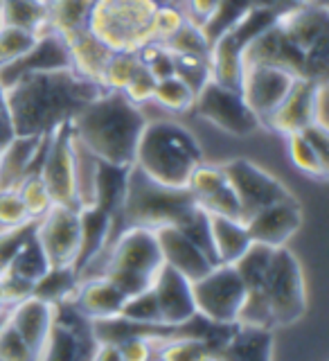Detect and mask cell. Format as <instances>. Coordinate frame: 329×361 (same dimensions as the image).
Returning <instances> with one entry per match:
<instances>
[{
  "instance_id": "ac0fdd59",
  "label": "cell",
  "mask_w": 329,
  "mask_h": 361,
  "mask_svg": "<svg viewBox=\"0 0 329 361\" xmlns=\"http://www.w3.org/2000/svg\"><path fill=\"white\" fill-rule=\"evenodd\" d=\"M68 310V316L59 307L56 312V323L50 332L48 343L43 345L39 361H88L90 350H93V336H90V323L86 330L77 327L79 316L75 310L63 305Z\"/></svg>"
},
{
  "instance_id": "5bb4252c",
  "label": "cell",
  "mask_w": 329,
  "mask_h": 361,
  "mask_svg": "<svg viewBox=\"0 0 329 361\" xmlns=\"http://www.w3.org/2000/svg\"><path fill=\"white\" fill-rule=\"evenodd\" d=\"M244 224L255 244H264L268 248H282L289 244V240L302 226L300 201L296 197H289L278 203H271V206L251 214Z\"/></svg>"
},
{
  "instance_id": "816d5d0a",
  "label": "cell",
  "mask_w": 329,
  "mask_h": 361,
  "mask_svg": "<svg viewBox=\"0 0 329 361\" xmlns=\"http://www.w3.org/2000/svg\"><path fill=\"white\" fill-rule=\"evenodd\" d=\"M88 361H124L120 345L111 343V341H95L93 350H90V359Z\"/></svg>"
},
{
  "instance_id": "f1b7e54d",
  "label": "cell",
  "mask_w": 329,
  "mask_h": 361,
  "mask_svg": "<svg viewBox=\"0 0 329 361\" xmlns=\"http://www.w3.org/2000/svg\"><path fill=\"white\" fill-rule=\"evenodd\" d=\"M158 361H217V355L208 341L199 336L174 332L156 345Z\"/></svg>"
},
{
  "instance_id": "1f68e13d",
  "label": "cell",
  "mask_w": 329,
  "mask_h": 361,
  "mask_svg": "<svg viewBox=\"0 0 329 361\" xmlns=\"http://www.w3.org/2000/svg\"><path fill=\"white\" fill-rule=\"evenodd\" d=\"M79 285V276L73 267H61V269H50L37 285H34V296L48 300L56 307L70 305L75 291Z\"/></svg>"
},
{
  "instance_id": "680465c9",
  "label": "cell",
  "mask_w": 329,
  "mask_h": 361,
  "mask_svg": "<svg viewBox=\"0 0 329 361\" xmlns=\"http://www.w3.org/2000/svg\"><path fill=\"white\" fill-rule=\"evenodd\" d=\"M3 278H5V267L0 264V282H3Z\"/></svg>"
},
{
  "instance_id": "f6af8a7d",
  "label": "cell",
  "mask_w": 329,
  "mask_h": 361,
  "mask_svg": "<svg viewBox=\"0 0 329 361\" xmlns=\"http://www.w3.org/2000/svg\"><path fill=\"white\" fill-rule=\"evenodd\" d=\"M174 75L199 93V90L210 82V63L208 56L194 54H174Z\"/></svg>"
},
{
  "instance_id": "74e56055",
  "label": "cell",
  "mask_w": 329,
  "mask_h": 361,
  "mask_svg": "<svg viewBox=\"0 0 329 361\" xmlns=\"http://www.w3.org/2000/svg\"><path fill=\"white\" fill-rule=\"evenodd\" d=\"M16 192H18L23 206H25L27 217L32 221L41 219L43 214L54 206V201L50 197L48 188H45L43 178L39 176V172H34V174L23 178L20 183H18V188H16Z\"/></svg>"
},
{
  "instance_id": "e0dca14e",
  "label": "cell",
  "mask_w": 329,
  "mask_h": 361,
  "mask_svg": "<svg viewBox=\"0 0 329 361\" xmlns=\"http://www.w3.org/2000/svg\"><path fill=\"white\" fill-rule=\"evenodd\" d=\"M82 217V242H79V255L75 262V271L79 278L90 274V269L101 262V255L106 253L111 240L120 231L118 219L111 212L97 206H88L79 210ZM99 276V269H97Z\"/></svg>"
},
{
  "instance_id": "7402d4cb",
  "label": "cell",
  "mask_w": 329,
  "mask_h": 361,
  "mask_svg": "<svg viewBox=\"0 0 329 361\" xmlns=\"http://www.w3.org/2000/svg\"><path fill=\"white\" fill-rule=\"evenodd\" d=\"M316 84L311 79L298 77L296 84L291 86L287 97L280 102V106L271 113V118L264 122L266 131L282 133L287 138L291 133H300L314 124V93Z\"/></svg>"
},
{
  "instance_id": "8fae6325",
  "label": "cell",
  "mask_w": 329,
  "mask_h": 361,
  "mask_svg": "<svg viewBox=\"0 0 329 361\" xmlns=\"http://www.w3.org/2000/svg\"><path fill=\"white\" fill-rule=\"evenodd\" d=\"M221 167L237 201H240L244 221L257 210L271 206V203L293 197L280 178H275L257 163L248 161V158H232V161L223 163Z\"/></svg>"
},
{
  "instance_id": "bcb514c9",
  "label": "cell",
  "mask_w": 329,
  "mask_h": 361,
  "mask_svg": "<svg viewBox=\"0 0 329 361\" xmlns=\"http://www.w3.org/2000/svg\"><path fill=\"white\" fill-rule=\"evenodd\" d=\"M174 334V332H172ZM167 332L161 334H133L127 336L124 341H120V353L124 357V361H151L156 355V345L167 338Z\"/></svg>"
},
{
  "instance_id": "8992f818",
  "label": "cell",
  "mask_w": 329,
  "mask_h": 361,
  "mask_svg": "<svg viewBox=\"0 0 329 361\" xmlns=\"http://www.w3.org/2000/svg\"><path fill=\"white\" fill-rule=\"evenodd\" d=\"M158 0H95L86 30L111 52H138L151 39Z\"/></svg>"
},
{
  "instance_id": "f546056e",
  "label": "cell",
  "mask_w": 329,
  "mask_h": 361,
  "mask_svg": "<svg viewBox=\"0 0 329 361\" xmlns=\"http://www.w3.org/2000/svg\"><path fill=\"white\" fill-rule=\"evenodd\" d=\"M0 16L5 25L30 30L39 37L50 32L45 0H0Z\"/></svg>"
},
{
  "instance_id": "c3c4849f",
  "label": "cell",
  "mask_w": 329,
  "mask_h": 361,
  "mask_svg": "<svg viewBox=\"0 0 329 361\" xmlns=\"http://www.w3.org/2000/svg\"><path fill=\"white\" fill-rule=\"evenodd\" d=\"M154 90H156V79L154 75L147 71V68L140 63L138 66V71L133 73V77L129 79V84L124 86L122 90V95L127 97L131 104L135 106H144V104H149V102L154 99Z\"/></svg>"
},
{
  "instance_id": "cb8c5ba5",
  "label": "cell",
  "mask_w": 329,
  "mask_h": 361,
  "mask_svg": "<svg viewBox=\"0 0 329 361\" xmlns=\"http://www.w3.org/2000/svg\"><path fill=\"white\" fill-rule=\"evenodd\" d=\"M278 25L298 50L307 52L318 41L327 39V5L300 3L282 11Z\"/></svg>"
},
{
  "instance_id": "6da1fadb",
  "label": "cell",
  "mask_w": 329,
  "mask_h": 361,
  "mask_svg": "<svg viewBox=\"0 0 329 361\" xmlns=\"http://www.w3.org/2000/svg\"><path fill=\"white\" fill-rule=\"evenodd\" d=\"M73 68L52 73H32L5 90V113L14 135H48L70 122L88 102L101 93Z\"/></svg>"
},
{
  "instance_id": "3957f363",
  "label": "cell",
  "mask_w": 329,
  "mask_h": 361,
  "mask_svg": "<svg viewBox=\"0 0 329 361\" xmlns=\"http://www.w3.org/2000/svg\"><path fill=\"white\" fill-rule=\"evenodd\" d=\"M203 163V149L190 129L174 120H147L135 147L133 167L167 188H187Z\"/></svg>"
},
{
  "instance_id": "e575fe53",
  "label": "cell",
  "mask_w": 329,
  "mask_h": 361,
  "mask_svg": "<svg viewBox=\"0 0 329 361\" xmlns=\"http://www.w3.org/2000/svg\"><path fill=\"white\" fill-rule=\"evenodd\" d=\"M194 99H197L194 90H192L183 79L172 75V77L158 79L151 102L167 113H187L194 109Z\"/></svg>"
},
{
  "instance_id": "60d3db41",
  "label": "cell",
  "mask_w": 329,
  "mask_h": 361,
  "mask_svg": "<svg viewBox=\"0 0 329 361\" xmlns=\"http://www.w3.org/2000/svg\"><path fill=\"white\" fill-rule=\"evenodd\" d=\"M120 316L131 323H138V325L165 327L161 323V312H158V302H156V296L151 289L135 293V296H129Z\"/></svg>"
},
{
  "instance_id": "f907efd6",
  "label": "cell",
  "mask_w": 329,
  "mask_h": 361,
  "mask_svg": "<svg viewBox=\"0 0 329 361\" xmlns=\"http://www.w3.org/2000/svg\"><path fill=\"white\" fill-rule=\"evenodd\" d=\"M34 235V221H27L16 228H3L0 231V264L7 269L11 257L18 253V248L25 244Z\"/></svg>"
},
{
  "instance_id": "7c38bea8",
  "label": "cell",
  "mask_w": 329,
  "mask_h": 361,
  "mask_svg": "<svg viewBox=\"0 0 329 361\" xmlns=\"http://www.w3.org/2000/svg\"><path fill=\"white\" fill-rule=\"evenodd\" d=\"M34 237L48 257L50 269L73 267L82 242V217L79 208L52 206L41 219L34 221Z\"/></svg>"
},
{
  "instance_id": "5b68a950",
  "label": "cell",
  "mask_w": 329,
  "mask_h": 361,
  "mask_svg": "<svg viewBox=\"0 0 329 361\" xmlns=\"http://www.w3.org/2000/svg\"><path fill=\"white\" fill-rule=\"evenodd\" d=\"M197 208L187 188H167L147 178L140 169L129 167L127 190L118 212L120 228L140 226V228H163V226H180L187 214Z\"/></svg>"
},
{
  "instance_id": "d6986e66",
  "label": "cell",
  "mask_w": 329,
  "mask_h": 361,
  "mask_svg": "<svg viewBox=\"0 0 329 361\" xmlns=\"http://www.w3.org/2000/svg\"><path fill=\"white\" fill-rule=\"evenodd\" d=\"M242 56H244V68L246 66H278L302 77L304 52L298 50L296 45L287 39V34L280 30L278 20L264 32H259L244 48Z\"/></svg>"
},
{
  "instance_id": "681fc988",
  "label": "cell",
  "mask_w": 329,
  "mask_h": 361,
  "mask_svg": "<svg viewBox=\"0 0 329 361\" xmlns=\"http://www.w3.org/2000/svg\"><path fill=\"white\" fill-rule=\"evenodd\" d=\"M32 221L16 190H0V231Z\"/></svg>"
},
{
  "instance_id": "2e32d148",
  "label": "cell",
  "mask_w": 329,
  "mask_h": 361,
  "mask_svg": "<svg viewBox=\"0 0 329 361\" xmlns=\"http://www.w3.org/2000/svg\"><path fill=\"white\" fill-rule=\"evenodd\" d=\"M127 296L113 285L106 276H88L79 278L77 291L68 307L75 310L84 321H111L122 314Z\"/></svg>"
},
{
  "instance_id": "8d00e7d4",
  "label": "cell",
  "mask_w": 329,
  "mask_h": 361,
  "mask_svg": "<svg viewBox=\"0 0 329 361\" xmlns=\"http://www.w3.org/2000/svg\"><path fill=\"white\" fill-rule=\"evenodd\" d=\"M275 248H268L264 244H251V248L237 259L232 264L235 271L240 274V278L244 280L246 289H259L264 285V278H266V271L271 264V257H273Z\"/></svg>"
},
{
  "instance_id": "9c48e42d",
  "label": "cell",
  "mask_w": 329,
  "mask_h": 361,
  "mask_svg": "<svg viewBox=\"0 0 329 361\" xmlns=\"http://www.w3.org/2000/svg\"><path fill=\"white\" fill-rule=\"evenodd\" d=\"M192 111H197L212 127L232 135V138H248V135L262 131V124L248 109L240 90L225 88L214 82H208L199 90Z\"/></svg>"
},
{
  "instance_id": "83f0119b",
  "label": "cell",
  "mask_w": 329,
  "mask_h": 361,
  "mask_svg": "<svg viewBox=\"0 0 329 361\" xmlns=\"http://www.w3.org/2000/svg\"><path fill=\"white\" fill-rule=\"evenodd\" d=\"M93 3L95 0H45L50 32L68 37V34L84 30L88 25Z\"/></svg>"
},
{
  "instance_id": "f5cc1de1",
  "label": "cell",
  "mask_w": 329,
  "mask_h": 361,
  "mask_svg": "<svg viewBox=\"0 0 329 361\" xmlns=\"http://www.w3.org/2000/svg\"><path fill=\"white\" fill-rule=\"evenodd\" d=\"M300 3H307V0H251V5L255 9H268L275 11V14H282V11H287Z\"/></svg>"
},
{
  "instance_id": "30bf717a",
  "label": "cell",
  "mask_w": 329,
  "mask_h": 361,
  "mask_svg": "<svg viewBox=\"0 0 329 361\" xmlns=\"http://www.w3.org/2000/svg\"><path fill=\"white\" fill-rule=\"evenodd\" d=\"M73 129L70 122L61 124L48 133L39 165V176L48 188L54 206L79 208L75 188V152H73Z\"/></svg>"
},
{
  "instance_id": "4dcf8cb0",
  "label": "cell",
  "mask_w": 329,
  "mask_h": 361,
  "mask_svg": "<svg viewBox=\"0 0 329 361\" xmlns=\"http://www.w3.org/2000/svg\"><path fill=\"white\" fill-rule=\"evenodd\" d=\"M127 176H129V167H118L99 161L97 183H95V206L111 212L113 217H118L124 199V190H127Z\"/></svg>"
},
{
  "instance_id": "484cf974",
  "label": "cell",
  "mask_w": 329,
  "mask_h": 361,
  "mask_svg": "<svg viewBox=\"0 0 329 361\" xmlns=\"http://www.w3.org/2000/svg\"><path fill=\"white\" fill-rule=\"evenodd\" d=\"M63 41L68 45L73 71L77 75H82L84 79H88V82L99 84L113 52L97 37H93L86 27L68 34V37H63Z\"/></svg>"
},
{
  "instance_id": "836d02e7",
  "label": "cell",
  "mask_w": 329,
  "mask_h": 361,
  "mask_svg": "<svg viewBox=\"0 0 329 361\" xmlns=\"http://www.w3.org/2000/svg\"><path fill=\"white\" fill-rule=\"evenodd\" d=\"M287 152H289V161L300 174L316 180H327L329 161H325V158H321L314 152V147L307 142L302 133L287 135Z\"/></svg>"
},
{
  "instance_id": "7bdbcfd3",
  "label": "cell",
  "mask_w": 329,
  "mask_h": 361,
  "mask_svg": "<svg viewBox=\"0 0 329 361\" xmlns=\"http://www.w3.org/2000/svg\"><path fill=\"white\" fill-rule=\"evenodd\" d=\"M37 39H39V34H34L30 30L3 25L0 27V66L16 61L18 56H23L34 43H37Z\"/></svg>"
},
{
  "instance_id": "11a10c76",
  "label": "cell",
  "mask_w": 329,
  "mask_h": 361,
  "mask_svg": "<svg viewBox=\"0 0 329 361\" xmlns=\"http://www.w3.org/2000/svg\"><path fill=\"white\" fill-rule=\"evenodd\" d=\"M0 113H5V90L0 86Z\"/></svg>"
},
{
  "instance_id": "44dd1931",
  "label": "cell",
  "mask_w": 329,
  "mask_h": 361,
  "mask_svg": "<svg viewBox=\"0 0 329 361\" xmlns=\"http://www.w3.org/2000/svg\"><path fill=\"white\" fill-rule=\"evenodd\" d=\"M158 244H161L163 262L185 276L190 282L203 278L214 267L212 259L178 228V226H163L156 228Z\"/></svg>"
},
{
  "instance_id": "d6a6232c",
  "label": "cell",
  "mask_w": 329,
  "mask_h": 361,
  "mask_svg": "<svg viewBox=\"0 0 329 361\" xmlns=\"http://www.w3.org/2000/svg\"><path fill=\"white\" fill-rule=\"evenodd\" d=\"M5 271L16 278L32 282V285H37V282L48 274L50 262H48V257H45L43 248L39 246L37 237L32 235L30 240L18 248V253L11 257V262L7 264Z\"/></svg>"
},
{
  "instance_id": "b9f144b4",
  "label": "cell",
  "mask_w": 329,
  "mask_h": 361,
  "mask_svg": "<svg viewBox=\"0 0 329 361\" xmlns=\"http://www.w3.org/2000/svg\"><path fill=\"white\" fill-rule=\"evenodd\" d=\"M165 48L172 54H194V56H208L210 54V41L199 25H192L187 20L172 39L165 43Z\"/></svg>"
},
{
  "instance_id": "ba28073f",
  "label": "cell",
  "mask_w": 329,
  "mask_h": 361,
  "mask_svg": "<svg viewBox=\"0 0 329 361\" xmlns=\"http://www.w3.org/2000/svg\"><path fill=\"white\" fill-rule=\"evenodd\" d=\"M197 314L214 325H237L246 298V285L228 264H214L206 276L192 282Z\"/></svg>"
},
{
  "instance_id": "91938a15",
  "label": "cell",
  "mask_w": 329,
  "mask_h": 361,
  "mask_svg": "<svg viewBox=\"0 0 329 361\" xmlns=\"http://www.w3.org/2000/svg\"><path fill=\"white\" fill-rule=\"evenodd\" d=\"M5 25V23H3V16H0V27H3Z\"/></svg>"
},
{
  "instance_id": "7dc6e473",
  "label": "cell",
  "mask_w": 329,
  "mask_h": 361,
  "mask_svg": "<svg viewBox=\"0 0 329 361\" xmlns=\"http://www.w3.org/2000/svg\"><path fill=\"white\" fill-rule=\"evenodd\" d=\"M0 361H39L37 353L9 323L0 330Z\"/></svg>"
},
{
  "instance_id": "4316f807",
  "label": "cell",
  "mask_w": 329,
  "mask_h": 361,
  "mask_svg": "<svg viewBox=\"0 0 329 361\" xmlns=\"http://www.w3.org/2000/svg\"><path fill=\"white\" fill-rule=\"evenodd\" d=\"M208 217L214 262L232 267L253 244L251 235L246 231V224L242 219L219 217V214H208Z\"/></svg>"
},
{
  "instance_id": "db71d44e",
  "label": "cell",
  "mask_w": 329,
  "mask_h": 361,
  "mask_svg": "<svg viewBox=\"0 0 329 361\" xmlns=\"http://www.w3.org/2000/svg\"><path fill=\"white\" fill-rule=\"evenodd\" d=\"M14 138V129H11V122L7 118V113H0V152L5 149V145Z\"/></svg>"
},
{
  "instance_id": "4fadbf2b",
  "label": "cell",
  "mask_w": 329,
  "mask_h": 361,
  "mask_svg": "<svg viewBox=\"0 0 329 361\" xmlns=\"http://www.w3.org/2000/svg\"><path fill=\"white\" fill-rule=\"evenodd\" d=\"M298 75H293L291 71L278 66H246L244 68V79H242V88L240 93L244 102L248 104L259 124L264 129V122L271 118L280 102L287 97L291 86L296 84Z\"/></svg>"
},
{
  "instance_id": "f35d334b",
  "label": "cell",
  "mask_w": 329,
  "mask_h": 361,
  "mask_svg": "<svg viewBox=\"0 0 329 361\" xmlns=\"http://www.w3.org/2000/svg\"><path fill=\"white\" fill-rule=\"evenodd\" d=\"M138 66L140 59L135 52H113L104 68V75H101L99 86L104 90H113V93H122L133 73L138 71Z\"/></svg>"
},
{
  "instance_id": "ffe728a7",
  "label": "cell",
  "mask_w": 329,
  "mask_h": 361,
  "mask_svg": "<svg viewBox=\"0 0 329 361\" xmlns=\"http://www.w3.org/2000/svg\"><path fill=\"white\" fill-rule=\"evenodd\" d=\"M56 312H59L56 305L32 293V296L23 298L20 302L11 305L7 312V323L14 327L23 336V341H25L39 357L43 345L48 343L50 332L56 323Z\"/></svg>"
},
{
  "instance_id": "603a6c76",
  "label": "cell",
  "mask_w": 329,
  "mask_h": 361,
  "mask_svg": "<svg viewBox=\"0 0 329 361\" xmlns=\"http://www.w3.org/2000/svg\"><path fill=\"white\" fill-rule=\"evenodd\" d=\"M48 135H14L0 152V190H16L25 176L39 172Z\"/></svg>"
},
{
  "instance_id": "9f6ffc18",
  "label": "cell",
  "mask_w": 329,
  "mask_h": 361,
  "mask_svg": "<svg viewBox=\"0 0 329 361\" xmlns=\"http://www.w3.org/2000/svg\"><path fill=\"white\" fill-rule=\"evenodd\" d=\"M9 312V310H7ZM7 312H0V330H3V327L7 325Z\"/></svg>"
},
{
  "instance_id": "ab89813d",
  "label": "cell",
  "mask_w": 329,
  "mask_h": 361,
  "mask_svg": "<svg viewBox=\"0 0 329 361\" xmlns=\"http://www.w3.org/2000/svg\"><path fill=\"white\" fill-rule=\"evenodd\" d=\"M237 325L244 327H262V330H275L273 316H271L268 300L264 296V289H246V298L237 316Z\"/></svg>"
},
{
  "instance_id": "9a60e30c",
  "label": "cell",
  "mask_w": 329,
  "mask_h": 361,
  "mask_svg": "<svg viewBox=\"0 0 329 361\" xmlns=\"http://www.w3.org/2000/svg\"><path fill=\"white\" fill-rule=\"evenodd\" d=\"M151 291L158 302V312H161V323L165 327L178 330V327H183L197 316L192 282L172 267L163 264L151 285Z\"/></svg>"
},
{
  "instance_id": "ee69618b",
  "label": "cell",
  "mask_w": 329,
  "mask_h": 361,
  "mask_svg": "<svg viewBox=\"0 0 329 361\" xmlns=\"http://www.w3.org/2000/svg\"><path fill=\"white\" fill-rule=\"evenodd\" d=\"M187 23L183 9L174 3H158L151 20V39L156 43H167Z\"/></svg>"
},
{
  "instance_id": "d590c367",
  "label": "cell",
  "mask_w": 329,
  "mask_h": 361,
  "mask_svg": "<svg viewBox=\"0 0 329 361\" xmlns=\"http://www.w3.org/2000/svg\"><path fill=\"white\" fill-rule=\"evenodd\" d=\"M225 188H228V178L223 174V167L210 165L206 161L194 169V174L190 176V183H187L190 195L199 208L206 206V203L217 195H221Z\"/></svg>"
},
{
  "instance_id": "7a4b0ae2",
  "label": "cell",
  "mask_w": 329,
  "mask_h": 361,
  "mask_svg": "<svg viewBox=\"0 0 329 361\" xmlns=\"http://www.w3.org/2000/svg\"><path fill=\"white\" fill-rule=\"evenodd\" d=\"M144 111L122 93L101 90L70 120L75 138L101 163L131 167L140 133L147 124Z\"/></svg>"
},
{
  "instance_id": "52a82bcc",
  "label": "cell",
  "mask_w": 329,
  "mask_h": 361,
  "mask_svg": "<svg viewBox=\"0 0 329 361\" xmlns=\"http://www.w3.org/2000/svg\"><path fill=\"white\" fill-rule=\"evenodd\" d=\"M264 296L268 300L275 327H289L298 323L307 312V282L296 253L287 246L275 248L264 278Z\"/></svg>"
},
{
  "instance_id": "d4e9b609",
  "label": "cell",
  "mask_w": 329,
  "mask_h": 361,
  "mask_svg": "<svg viewBox=\"0 0 329 361\" xmlns=\"http://www.w3.org/2000/svg\"><path fill=\"white\" fill-rule=\"evenodd\" d=\"M214 355L217 361H273V330L235 325Z\"/></svg>"
},
{
  "instance_id": "277c9868",
  "label": "cell",
  "mask_w": 329,
  "mask_h": 361,
  "mask_svg": "<svg viewBox=\"0 0 329 361\" xmlns=\"http://www.w3.org/2000/svg\"><path fill=\"white\" fill-rule=\"evenodd\" d=\"M163 264L165 262L156 231L127 226L116 233L106 253L101 255L99 276H106L129 298L151 289Z\"/></svg>"
},
{
  "instance_id": "6f0895ef",
  "label": "cell",
  "mask_w": 329,
  "mask_h": 361,
  "mask_svg": "<svg viewBox=\"0 0 329 361\" xmlns=\"http://www.w3.org/2000/svg\"><path fill=\"white\" fill-rule=\"evenodd\" d=\"M9 307H7V305H5V300H3V296H0V312H7Z\"/></svg>"
}]
</instances>
